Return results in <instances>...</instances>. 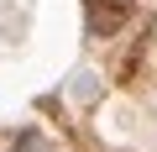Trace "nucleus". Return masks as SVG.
<instances>
[{"instance_id": "obj_1", "label": "nucleus", "mask_w": 157, "mask_h": 152, "mask_svg": "<svg viewBox=\"0 0 157 152\" xmlns=\"http://www.w3.org/2000/svg\"><path fill=\"white\" fill-rule=\"evenodd\" d=\"M84 11H89V37L94 42H110V37H121L126 32V21L136 16V0H84Z\"/></svg>"}, {"instance_id": "obj_2", "label": "nucleus", "mask_w": 157, "mask_h": 152, "mask_svg": "<svg viewBox=\"0 0 157 152\" xmlns=\"http://www.w3.org/2000/svg\"><path fill=\"white\" fill-rule=\"evenodd\" d=\"M141 53H147V37H136V42L126 47V58L115 63V79H121V84H131V79H136V63H141Z\"/></svg>"}]
</instances>
